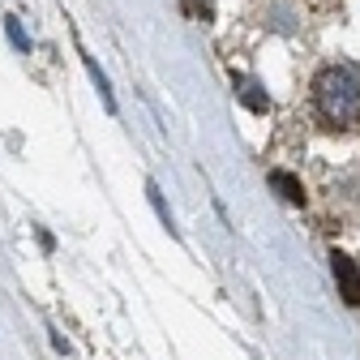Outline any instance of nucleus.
I'll list each match as a JSON object with an SVG mask.
<instances>
[{
    "instance_id": "obj_1",
    "label": "nucleus",
    "mask_w": 360,
    "mask_h": 360,
    "mask_svg": "<svg viewBox=\"0 0 360 360\" xmlns=\"http://www.w3.org/2000/svg\"><path fill=\"white\" fill-rule=\"evenodd\" d=\"M313 112L326 129H356L360 124V65L339 60L313 77Z\"/></svg>"
},
{
    "instance_id": "obj_2",
    "label": "nucleus",
    "mask_w": 360,
    "mask_h": 360,
    "mask_svg": "<svg viewBox=\"0 0 360 360\" xmlns=\"http://www.w3.org/2000/svg\"><path fill=\"white\" fill-rule=\"evenodd\" d=\"M330 262H335V283H339V296L356 309V304H360V270H356V262H352V257H343V253H335Z\"/></svg>"
},
{
    "instance_id": "obj_3",
    "label": "nucleus",
    "mask_w": 360,
    "mask_h": 360,
    "mask_svg": "<svg viewBox=\"0 0 360 360\" xmlns=\"http://www.w3.org/2000/svg\"><path fill=\"white\" fill-rule=\"evenodd\" d=\"M270 189H279L283 202H292V206H304V189L292 172H270Z\"/></svg>"
},
{
    "instance_id": "obj_4",
    "label": "nucleus",
    "mask_w": 360,
    "mask_h": 360,
    "mask_svg": "<svg viewBox=\"0 0 360 360\" xmlns=\"http://www.w3.org/2000/svg\"><path fill=\"white\" fill-rule=\"evenodd\" d=\"M240 103H245L249 112H257V116L270 112V99L262 95V86H257V82H240Z\"/></svg>"
},
{
    "instance_id": "obj_5",
    "label": "nucleus",
    "mask_w": 360,
    "mask_h": 360,
    "mask_svg": "<svg viewBox=\"0 0 360 360\" xmlns=\"http://www.w3.org/2000/svg\"><path fill=\"white\" fill-rule=\"evenodd\" d=\"M146 198H150V206L159 210V219H163V228H167V232H176V223H172V210L163 206V198H159V189H155V185H146Z\"/></svg>"
},
{
    "instance_id": "obj_6",
    "label": "nucleus",
    "mask_w": 360,
    "mask_h": 360,
    "mask_svg": "<svg viewBox=\"0 0 360 360\" xmlns=\"http://www.w3.org/2000/svg\"><path fill=\"white\" fill-rule=\"evenodd\" d=\"M5 30H9V39H13V48H18V52H30V39H26V30H22V22H18V18H9V22H5Z\"/></svg>"
}]
</instances>
